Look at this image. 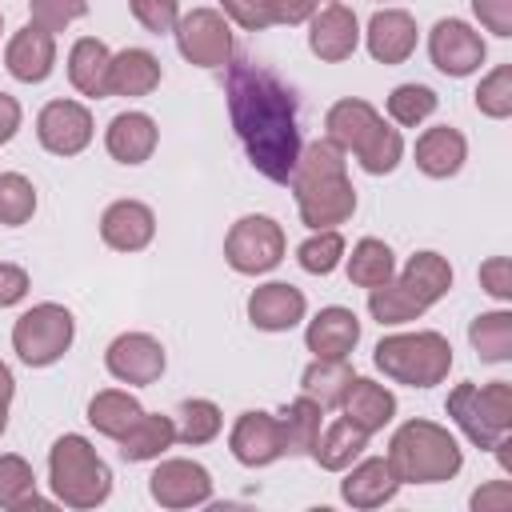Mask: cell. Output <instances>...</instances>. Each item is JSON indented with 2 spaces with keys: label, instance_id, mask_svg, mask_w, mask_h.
Returning <instances> with one entry per match:
<instances>
[{
  "label": "cell",
  "instance_id": "obj_1",
  "mask_svg": "<svg viewBox=\"0 0 512 512\" xmlns=\"http://www.w3.org/2000/svg\"><path fill=\"white\" fill-rule=\"evenodd\" d=\"M224 96L232 128L260 176L272 184H288L300 156V116L296 92L256 60H228Z\"/></svg>",
  "mask_w": 512,
  "mask_h": 512
},
{
  "label": "cell",
  "instance_id": "obj_2",
  "mask_svg": "<svg viewBox=\"0 0 512 512\" xmlns=\"http://www.w3.org/2000/svg\"><path fill=\"white\" fill-rule=\"evenodd\" d=\"M452 288V268L440 252H416L400 276L380 288H368V312L380 324H408L424 316Z\"/></svg>",
  "mask_w": 512,
  "mask_h": 512
},
{
  "label": "cell",
  "instance_id": "obj_3",
  "mask_svg": "<svg viewBox=\"0 0 512 512\" xmlns=\"http://www.w3.org/2000/svg\"><path fill=\"white\" fill-rule=\"evenodd\" d=\"M388 464L400 476V484H440L460 472L464 456L448 428L432 420H408L396 428L388 444Z\"/></svg>",
  "mask_w": 512,
  "mask_h": 512
},
{
  "label": "cell",
  "instance_id": "obj_4",
  "mask_svg": "<svg viewBox=\"0 0 512 512\" xmlns=\"http://www.w3.org/2000/svg\"><path fill=\"white\" fill-rule=\"evenodd\" d=\"M48 480H52L56 500L68 504V508H96V504H104L108 492H112V472H108V464H104V460L96 456V448H92L84 436H76V432L60 436V440L52 444V452H48Z\"/></svg>",
  "mask_w": 512,
  "mask_h": 512
},
{
  "label": "cell",
  "instance_id": "obj_5",
  "mask_svg": "<svg viewBox=\"0 0 512 512\" xmlns=\"http://www.w3.org/2000/svg\"><path fill=\"white\" fill-rule=\"evenodd\" d=\"M376 368L408 388H432L452 368V344L440 332H396L384 336L372 352Z\"/></svg>",
  "mask_w": 512,
  "mask_h": 512
},
{
  "label": "cell",
  "instance_id": "obj_6",
  "mask_svg": "<svg viewBox=\"0 0 512 512\" xmlns=\"http://www.w3.org/2000/svg\"><path fill=\"white\" fill-rule=\"evenodd\" d=\"M448 416L476 448L492 452L512 428V384L508 380H492L484 388L456 384L448 392Z\"/></svg>",
  "mask_w": 512,
  "mask_h": 512
},
{
  "label": "cell",
  "instance_id": "obj_7",
  "mask_svg": "<svg viewBox=\"0 0 512 512\" xmlns=\"http://www.w3.org/2000/svg\"><path fill=\"white\" fill-rule=\"evenodd\" d=\"M76 336V320L64 304H32L16 324H12V348L28 368H48L56 364Z\"/></svg>",
  "mask_w": 512,
  "mask_h": 512
},
{
  "label": "cell",
  "instance_id": "obj_8",
  "mask_svg": "<svg viewBox=\"0 0 512 512\" xmlns=\"http://www.w3.org/2000/svg\"><path fill=\"white\" fill-rule=\"evenodd\" d=\"M224 260L244 276L272 272L284 260V228L272 216H240L224 236Z\"/></svg>",
  "mask_w": 512,
  "mask_h": 512
},
{
  "label": "cell",
  "instance_id": "obj_9",
  "mask_svg": "<svg viewBox=\"0 0 512 512\" xmlns=\"http://www.w3.org/2000/svg\"><path fill=\"white\" fill-rule=\"evenodd\" d=\"M176 48L196 68H224L232 60V28L216 8H192L176 20Z\"/></svg>",
  "mask_w": 512,
  "mask_h": 512
},
{
  "label": "cell",
  "instance_id": "obj_10",
  "mask_svg": "<svg viewBox=\"0 0 512 512\" xmlns=\"http://www.w3.org/2000/svg\"><path fill=\"white\" fill-rule=\"evenodd\" d=\"M484 52L488 48H484L480 32L456 16L436 20L428 32V56L444 76H472L484 64Z\"/></svg>",
  "mask_w": 512,
  "mask_h": 512
},
{
  "label": "cell",
  "instance_id": "obj_11",
  "mask_svg": "<svg viewBox=\"0 0 512 512\" xmlns=\"http://www.w3.org/2000/svg\"><path fill=\"white\" fill-rule=\"evenodd\" d=\"M292 192H296V212L312 232L336 228L356 212V188H352L348 172L328 176V180H312V184H296Z\"/></svg>",
  "mask_w": 512,
  "mask_h": 512
},
{
  "label": "cell",
  "instance_id": "obj_12",
  "mask_svg": "<svg viewBox=\"0 0 512 512\" xmlns=\"http://www.w3.org/2000/svg\"><path fill=\"white\" fill-rule=\"evenodd\" d=\"M36 140L52 156H76L92 140V112L76 100H48L36 116Z\"/></svg>",
  "mask_w": 512,
  "mask_h": 512
},
{
  "label": "cell",
  "instance_id": "obj_13",
  "mask_svg": "<svg viewBox=\"0 0 512 512\" xmlns=\"http://www.w3.org/2000/svg\"><path fill=\"white\" fill-rule=\"evenodd\" d=\"M148 492L160 508H196L212 500V476L196 460H160L148 476Z\"/></svg>",
  "mask_w": 512,
  "mask_h": 512
},
{
  "label": "cell",
  "instance_id": "obj_14",
  "mask_svg": "<svg viewBox=\"0 0 512 512\" xmlns=\"http://www.w3.org/2000/svg\"><path fill=\"white\" fill-rule=\"evenodd\" d=\"M104 364L120 384H156L164 372V344L148 332H124L108 344Z\"/></svg>",
  "mask_w": 512,
  "mask_h": 512
},
{
  "label": "cell",
  "instance_id": "obj_15",
  "mask_svg": "<svg viewBox=\"0 0 512 512\" xmlns=\"http://www.w3.org/2000/svg\"><path fill=\"white\" fill-rule=\"evenodd\" d=\"M308 48L312 56H320L324 64H340L356 52L360 44V24H356V12L344 8V4H328L320 12L308 16Z\"/></svg>",
  "mask_w": 512,
  "mask_h": 512
},
{
  "label": "cell",
  "instance_id": "obj_16",
  "mask_svg": "<svg viewBox=\"0 0 512 512\" xmlns=\"http://www.w3.org/2000/svg\"><path fill=\"white\" fill-rule=\"evenodd\" d=\"M56 64V36L44 32L40 24H24L20 32H12L8 48H4V68L20 80V84H40L52 76Z\"/></svg>",
  "mask_w": 512,
  "mask_h": 512
},
{
  "label": "cell",
  "instance_id": "obj_17",
  "mask_svg": "<svg viewBox=\"0 0 512 512\" xmlns=\"http://www.w3.org/2000/svg\"><path fill=\"white\" fill-rule=\"evenodd\" d=\"M228 448L232 456L244 464V468H264L272 460L284 456L280 448V428H276V416L268 412H240V420L232 424V436H228Z\"/></svg>",
  "mask_w": 512,
  "mask_h": 512
},
{
  "label": "cell",
  "instance_id": "obj_18",
  "mask_svg": "<svg viewBox=\"0 0 512 512\" xmlns=\"http://www.w3.org/2000/svg\"><path fill=\"white\" fill-rule=\"evenodd\" d=\"M304 292L284 284V280H272V284H260L252 296H248V320L264 332H288L304 320Z\"/></svg>",
  "mask_w": 512,
  "mask_h": 512
},
{
  "label": "cell",
  "instance_id": "obj_19",
  "mask_svg": "<svg viewBox=\"0 0 512 512\" xmlns=\"http://www.w3.org/2000/svg\"><path fill=\"white\" fill-rule=\"evenodd\" d=\"M100 236L116 252H140L156 236V216L140 200H116L100 216Z\"/></svg>",
  "mask_w": 512,
  "mask_h": 512
},
{
  "label": "cell",
  "instance_id": "obj_20",
  "mask_svg": "<svg viewBox=\"0 0 512 512\" xmlns=\"http://www.w3.org/2000/svg\"><path fill=\"white\" fill-rule=\"evenodd\" d=\"M364 36L376 64H404L416 52V20L404 8H380Z\"/></svg>",
  "mask_w": 512,
  "mask_h": 512
},
{
  "label": "cell",
  "instance_id": "obj_21",
  "mask_svg": "<svg viewBox=\"0 0 512 512\" xmlns=\"http://www.w3.org/2000/svg\"><path fill=\"white\" fill-rule=\"evenodd\" d=\"M156 120L148 112H120L108 120V132H104V148L112 160L120 164H144L156 148Z\"/></svg>",
  "mask_w": 512,
  "mask_h": 512
},
{
  "label": "cell",
  "instance_id": "obj_22",
  "mask_svg": "<svg viewBox=\"0 0 512 512\" xmlns=\"http://www.w3.org/2000/svg\"><path fill=\"white\" fill-rule=\"evenodd\" d=\"M396 488H400V476L392 472L388 456H368V460H360V464L344 476L340 496H344L352 508H380V504H388V500L396 496Z\"/></svg>",
  "mask_w": 512,
  "mask_h": 512
},
{
  "label": "cell",
  "instance_id": "obj_23",
  "mask_svg": "<svg viewBox=\"0 0 512 512\" xmlns=\"http://www.w3.org/2000/svg\"><path fill=\"white\" fill-rule=\"evenodd\" d=\"M304 344L316 356H348L360 344V320H356V312L352 308H340V304L320 308L316 320H308Z\"/></svg>",
  "mask_w": 512,
  "mask_h": 512
},
{
  "label": "cell",
  "instance_id": "obj_24",
  "mask_svg": "<svg viewBox=\"0 0 512 512\" xmlns=\"http://www.w3.org/2000/svg\"><path fill=\"white\" fill-rule=\"evenodd\" d=\"M464 156H468V140L448 124H436L416 140V168L432 180L456 176L464 168Z\"/></svg>",
  "mask_w": 512,
  "mask_h": 512
},
{
  "label": "cell",
  "instance_id": "obj_25",
  "mask_svg": "<svg viewBox=\"0 0 512 512\" xmlns=\"http://www.w3.org/2000/svg\"><path fill=\"white\" fill-rule=\"evenodd\" d=\"M108 68H112V52L104 40L96 36H80L68 52V80L80 96H108Z\"/></svg>",
  "mask_w": 512,
  "mask_h": 512
},
{
  "label": "cell",
  "instance_id": "obj_26",
  "mask_svg": "<svg viewBox=\"0 0 512 512\" xmlns=\"http://www.w3.org/2000/svg\"><path fill=\"white\" fill-rule=\"evenodd\" d=\"M340 408H344V420H352L356 428H364L372 436V432H380L396 416V396L384 384H376L368 376H356Z\"/></svg>",
  "mask_w": 512,
  "mask_h": 512
},
{
  "label": "cell",
  "instance_id": "obj_27",
  "mask_svg": "<svg viewBox=\"0 0 512 512\" xmlns=\"http://www.w3.org/2000/svg\"><path fill=\"white\" fill-rule=\"evenodd\" d=\"M352 368L344 356H316L300 376V396H308L320 408H340L352 388Z\"/></svg>",
  "mask_w": 512,
  "mask_h": 512
},
{
  "label": "cell",
  "instance_id": "obj_28",
  "mask_svg": "<svg viewBox=\"0 0 512 512\" xmlns=\"http://www.w3.org/2000/svg\"><path fill=\"white\" fill-rule=\"evenodd\" d=\"M160 84V60L148 48H124L108 68V96H148Z\"/></svg>",
  "mask_w": 512,
  "mask_h": 512
},
{
  "label": "cell",
  "instance_id": "obj_29",
  "mask_svg": "<svg viewBox=\"0 0 512 512\" xmlns=\"http://www.w3.org/2000/svg\"><path fill=\"white\" fill-rule=\"evenodd\" d=\"M364 448H368V432L340 416V420H332L328 428H320V436H316V444H312V456H316L320 468L344 472V468H352V460H360Z\"/></svg>",
  "mask_w": 512,
  "mask_h": 512
},
{
  "label": "cell",
  "instance_id": "obj_30",
  "mask_svg": "<svg viewBox=\"0 0 512 512\" xmlns=\"http://www.w3.org/2000/svg\"><path fill=\"white\" fill-rule=\"evenodd\" d=\"M380 124V112L368 104V100H336L332 108H328V116H324V128H328V140H336L344 152H356L364 140H368V132Z\"/></svg>",
  "mask_w": 512,
  "mask_h": 512
},
{
  "label": "cell",
  "instance_id": "obj_31",
  "mask_svg": "<svg viewBox=\"0 0 512 512\" xmlns=\"http://www.w3.org/2000/svg\"><path fill=\"white\" fill-rule=\"evenodd\" d=\"M320 404H312L308 396L284 404L276 412V428H280V448L284 456H312V444L320 436Z\"/></svg>",
  "mask_w": 512,
  "mask_h": 512
},
{
  "label": "cell",
  "instance_id": "obj_32",
  "mask_svg": "<svg viewBox=\"0 0 512 512\" xmlns=\"http://www.w3.org/2000/svg\"><path fill=\"white\" fill-rule=\"evenodd\" d=\"M140 416H144L140 400H136L132 392H120V388H104V392H96L92 404H88L92 428H96L100 436H108V440H120Z\"/></svg>",
  "mask_w": 512,
  "mask_h": 512
},
{
  "label": "cell",
  "instance_id": "obj_33",
  "mask_svg": "<svg viewBox=\"0 0 512 512\" xmlns=\"http://www.w3.org/2000/svg\"><path fill=\"white\" fill-rule=\"evenodd\" d=\"M176 440V424L172 416H160V412H144L124 436H120V456L140 464V460H156L164 448H172Z\"/></svg>",
  "mask_w": 512,
  "mask_h": 512
},
{
  "label": "cell",
  "instance_id": "obj_34",
  "mask_svg": "<svg viewBox=\"0 0 512 512\" xmlns=\"http://www.w3.org/2000/svg\"><path fill=\"white\" fill-rule=\"evenodd\" d=\"M0 508L8 512H48L52 504L36 492V476L24 456H0Z\"/></svg>",
  "mask_w": 512,
  "mask_h": 512
},
{
  "label": "cell",
  "instance_id": "obj_35",
  "mask_svg": "<svg viewBox=\"0 0 512 512\" xmlns=\"http://www.w3.org/2000/svg\"><path fill=\"white\" fill-rule=\"evenodd\" d=\"M392 276H396V256H392V248H388L384 240H376V236L356 240V248H352V256H348V280H352L356 288H380V284H388Z\"/></svg>",
  "mask_w": 512,
  "mask_h": 512
},
{
  "label": "cell",
  "instance_id": "obj_36",
  "mask_svg": "<svg viewBox=\"0 0 512 512\" xmlns=\"http://www.w3.org/2000/svg\"><path fill=\"white\" fill-rule=\"evenodd\" d=\"M468 340H472L476 356L488 360V364L512 360V312H508V308L480 312V316L468 324Z\"/></svg>",
  "mask_w": 512,
  "mask_h": 512
},
{
  "label": "cell",
  "instance_id": "obj_37",
  "mask_svg": "<svg viewBox=\"0 0 512 512\" xmlns=\"http://www.w3.org/2000/svg\"><path fill=\"white\" fill-rule=\"evenodd\" d=\"M344 148L336 144V140H312V144H304L300 148V156H296V168H292V188L296 184H312V180H328V176H344Z\"/></svg>",
  "mask_w": 512,
  "mask_h": 512
},
{
  "label": "cell",
  "instance_id": "obj_38",
  "mask_svg": "<svg viewBox=\"0 0 512 512\" xmlns=\"http://www.w3.org/2000/svg\"><path fill=\"white\" fill-rule=\"evenodd\" d=\"M400 156H404V140H400V132H396V128H388L384 120H380V124L368 132V140L356 148L360 168H364V172H372V176L392 172V168L400 164Z\"/></svg>",
  "mask_w": 512,
  "mask_h": 512
},
{
  "label": "cell",
  "instance_id": "obj_39",
  "mask_svg": "<svg viewBox=\"0 0 512 512\" xmlns=\"http://www.w3.org/2000/svg\"><path fill=\"white\" fill-rule=\"evenodd\" d=\"M220 424H224V416H220V408H216L212 400H184V404H180L176 440L188 444V448L208 444V440L220 436Z\"/></svg>",
  "mask_w": 512,
  "mask_h": 512
},
{
  "label": "cell",
  "instance_id": "obj_40",
  "mask_svg": "<svg viewBox=\"0 0 512 512\" xmlns=\"http://www.w3.org/2000/svg\"><path fill=\"white\" fill-rule=\"evenodd\" d=\"M432 112H436V92H432L428 84H400V88H392V96H388V116H392L396 124H404V128L424 124Z\"/></svg>",
  "mask_w": 512,
  "mask_h": 512
},
{
  "label": "cell",
  "instance_id": "obj_41",
  "mask_svg": "<svg viewBox=\"0 0 512 512\" xmlns=\"http://www.w3.org/2000/svg\"><path fill=\"white\" fill-rule=\"evenodd\" d=\"M340 256H344V236H340L336 228H320V232H312V236L296 248L300 268L312 272V276H328V272L340 264Z\"/></svg>",
  "mask_w": 512,
  "mask_h": 512
},
{
  "label": "cell",
  "instance_id": "obj_42",
  "mask_svg": "<svg viewBox=\"0 0 512 512\" xmlns=\"http://www.w3.org/2000/svg\"><path fill=\"white\" fill-rule=\"evenodd\" d=\"M36 212V188L20 172H0V224H28Z\"/></svg>",
  "mask_w": 512,
  "mask_h": 512
},
{
  "label": "cell",
  "instance_id": "obj_43",
  "mask_svg": "<svg viewBox=\"0 0 512 512\" xmlns=\"http://www.w3.org/2000/svg\"><path fill=\"white\" fill-rule=\"evenodd\" d=\"M476 108L492 120H508L512 116V64H500L496 72H488L476 88Z\"/></svg>",
  "mask_w": 512,
  "mask_h": 512
},
{
  "label": "cell",
  "instance_id": "obj_44",
  "mask_svg": "<svg viewBox=\"0 0 512 512\" xmlns=\"http://www.w3.org/2000/svg\"><path fill=\"white\" fill-rule=\"evenodd\" d=\"M28 4H32V24H40L52 36L88 12V0H28Z\"/></svg>",
  "mask_w": 512,
  "mask_h": 512
},
{
  "label": "cell",
  "instance_id": "obj_45",
  "mask_svg": "<svg viewBox=\"0 0 512 512\" xmlns=\"http://www.w3.org/2000/svg\"><path fill=\"white\" fill-rule=\"evenodd\" d=\"M128 8H132V16H136L148 32H156V36L172 32L176 20H180V0H128Z\"/></svg>",
  "mask_w": 512,
  "mask_h": 512
},
{
  "label": "cell",
  "instance_id": "obj_46",
  "mask_svg": "<svg viewBox=\"0 0 512 512\" xmlns=\"http://www.w3.org/2000/svg\"><path fill=\"white\" fill-rule=\"evenodd\" d=\"M224 16L236 20L244 32H264L272 24V12H268V0H220Z\"/></svg>",
  "mask_w": 512,
  "mask_h": 512
},
{
  "label": "cell",
  "instance_id": "obj_47",
  "mask_svg": "<svg viewBox=\"0 0 512 512\" xmlns=\"http://www.w3.org/2000/svg\"><path fill=\"white\" fill-rule=\"evenodd\" d=\"M480 284L488 296L496 300H512V260L508 256H492L480 264Z\"/></svg>",
  "mask_w": 512,
  "mask_h": 512
},
{
  "label": "cell",
  "instance_id": "obj_48",
  "mask_svg": "<svg viewBox=\"0 0 512 512\" xmlns=\"http://www.w3.org/2000/svg\"><path fill=\"white\" fill-rule=\"evenodd\" d=\"M472 12L488 32L512 36V0H472Z\"/></svg>",
  "mask_w": 512,
  "mask_h": 512
},
{
  "label": "cell",
  "instance_id": "obj_49",
  "mask_svg": "<svg viewBox=\"0 0 512 512\" xmlns=\"http://www.w3.org/2000/svg\"><path fill=\"white\" fill-rule=\"evenodd\" d=\"M472 508L476 512H508L512 508V484L508 480H492L484 488L472 492Z\"/></svg>",
  "mask_w": 512,
  "mask_h": 512
},
{
  "label": "cell",
  "instance_id": "obj_50",
  "mask_svg": "<svg viewBox=\"0 0 512 512\" xmlns=\"http://www.w3.org/2000/svg\"><path fill=\"white\" fill-rule=\"evenodd\" d=\"M28 296V272L20 264H0V308H12Z\"/></svg>",
  "mask_w": 512,
  "mask_h": 512
},
{
  "label": "cell",
  "instance_id": "obj_51",
  "mask_svg": "<svg viewBox=\"0 0 512 512\" xmlns=\"http://www.w3.org/2000/svg\"><path fill=\"white\" fill-rule=\"evenodd\" d=\"M272 24H304L316 12V0H268Z\"/></svg>",
  "mask_w": 512,
  "mask_h": 512
},
{
  "label": "cell",
  "instance_id": "obj_52",
  "mask_svg": "<svg viewBox=\"0 0 512 512\" xmlns=\"http://www.w3.org/2000/svg\"><path fill=\"white\" fill-rule=\"evenodd\" d=\"M16 128H20V104L8 92H0V144H8Z\"/></svg>",
  "mask_w": 512,
  "mask_h": 512
},
{
  "label": "cell",
  "instance_id": "obj_53",
  "mask_svg": "<svg viewBox=\"0 0 512 512\" xmlns=\"http://www.w3.org/2000/svg\"><path fill=\"white\" fill-rule=\"evenodd\" d=\"M12 392H16V380H12V368L0 360V432L8 428V404H12Z\"/></svg>",
  "mask_w": 512,
  "mask_h": 512
},
{
  "label": "cell",
  "instance_id": "obj_54",
  "mask_svg": "<svg viewBox=\"0 0 512 512\" xmlns=\"http://www.w3.org/2000/svg\"><path fill=\"white\" fill-rule=\"evenodd\" d=\"M332 4H336V0H332Z\"/></svg>",
  "mask_w": 512,
  "mask_h": 512
}]
</instances>
